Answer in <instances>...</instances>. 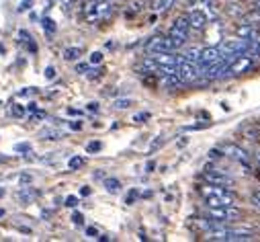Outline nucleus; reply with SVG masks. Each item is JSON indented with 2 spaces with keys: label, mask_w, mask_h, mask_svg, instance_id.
Listing matches in <instances>:
<instances>
[{
  "label": "nucleus",
  "mask_w": 260,
  "mask_h": 242,
  "mask_svg": "<svg viewBox=\"0 0 260 242\" xmlns=\"http://www.w3.org/2000/svg\"><path fill=\"white\" fill-rule=\"evenodd\" d=\"M174 43L168 35H156L146 43V51L148 53H162V51H174Z\"/></svg>",
  "instance_id": "6"
},
{
  "label": "nucleus",
  "mask_w": 260,
  "mask_h": 242,
  "mask_svg": "<svg viewBox=\"0 0 260 242\" xmlns=\"http://www.w3.org/2000/svg\"><path fill=\"white\" fill-rule=\"evenodd\" d=\"M152 59L156 62L158 70H164V68H176L182 57L172 51H162V53H152Z\"/></svg>",
  "instance_id": "8"
},
{
  "label": "nucleus",
  "mask_w": 260,
  "mask_h": 242,
  "mask_svg": "<svg viewBox=\"0 0 260 242\" xmlns=\"http://www.w3.org/2000/svg\"><path fill=\"white\" fill-rule=\"evenodd\" d=\"M207 218H211L213 222H219V224H230V222L240 220L242 211L234 203H230V205H215V207H209Z\"/></svg>",
  "instance_id": "2"
},
{
  "label": "nucleus",
  "mask_w": 260,
  "mask_h": 242,
  "mask_svg": "<svg viewBox=\"0 0 260 242\" xmlns=\"http://www.w3.org/2000/svg\"><path fill=\"white\" fill-rule=\"evenodd\" d=\"M5 216V209H0V218H3Z\"/></svg>",
  "instance_id": "46"
},
{
  "label": "nucleus",
  "mask_w": 260,
  "mask_h": 242,
  "mask_svg": "<svg viewBox=\"0 0 260 242\" xmlns=\"http://www.w3.org/2000/svg\"><path fill=\"white\" fill-rule=\"evenodd\" d=\"M31 180H33V176H31V174H27V172H25V174H21V185H29Z\"/></svg>",
  "instance_id": "38"
},
{
  "label": "nucleus",
  "mask_w": 260,
  "mask_h": 242,
  "mask_svg": "<svg viewBox=\"0 0 260 242\" xmlns=\"http://www.w3.org/2000/svg\"><path fill=\"white\" fill-rule=\"evenodd\" d=\"M146 119H150V113H138L134 115V124H144Z\"/></svg>",
  "instance_id": "30"
},
{
  "label": "nucleus",
  "mask_w": 260,
  "mask_h": 242,
  "mask_svg": "<svg viewBox=\"0 0 260 242\" xmlns=\"http://www.w3.org/2000/svg\"><path fill=\"white\" fill-rule=\"evenodd\" d=\"M203 178L207 180V183H211V185H221V187H230L232 185V178L223 170H211L209 166H205Z\"/></svg>",
  "instance_id": "11"
},
{
  "label": "nucleus",
  "mask_w": 260,
  "mask_h": 242,
  "mask_svg": "<svg viewBox=\"0 0 260 242\" xmlns=\"http://www.w3.org/2000/svg\"><path fill=\"white\" fill-rule=\"evenodd\" d=\"M105 187H107L109 193H117V191H121L119 178H105Z\"/></svg>",
  "instance_id": "19"
},
{
  "label": "nucleus",
  "mask_w": 260,
  "mask_h": 242,
  "mask_svg": "<svg viewBox=\"0 0 260 242\" xmlns=\"http://www.w3.org/2000/svg\"><path fill=\"white\" fill-rule=\"evenodd\" d=\"M225 53L221 51V47H215V45H211V47H201V55H199V66L203 68V66H209V64H213V62H217V59H221Z\"/></svg>",
  "instance_id": "10"
},
{
  "label": "nucleus",
  "mask_w": 260,
  "mask_h": 242,
  "mask_svg": "<svg viewBox=\"0 0 260 242\" xmlns=\"http://www.w3.org/2000/svg\"><path fill=\"white\" fill-rule=\"evenodd\" d=\"M80 55H82L80 47H66V49H63V59H68V62H76Z\"/></svg>",
  "instance_id": "16"
},
{
  "label": "nucleus",
  "mask_w": 260,
  "mask_h": 242,
  "mask_svg": "<svg viewBox=\"0 0 260 242\" xmlns=\"http://www.w3.org/2000/svg\"><path fill=\"white\" fill-rule=\"evenodd\" d=\"M162 144H164V140H162V138H158V140H156V142H154V144L150 146V154H152V152H156V150H158V148H160Z\"/></svg>",
  "instance_id": "37"
},
{
  "label": "nucleus",
  "mask_w": 260,
  "mask_h": 242,
  "mask_svg": "<svg viewBox=\"0 0 260 242\" xmlns=\"http://www.w3.org/2000/svg\"><path fill=\"white\" fill-rule=\"evenodd\" d=\"M256 13L260 15V0H256Z\"/></svg>",
  "instance_id": "45"
},
{
  "label": "nucleus",
  "mask_w": 260,
  "mask_h": 242,
  "mask_svg": "<svg viewBox=\"0 0 260 242\" xmlns=\"http://www.w3.org/2000/svg\"><path fill=\"white\" fill-rule=\"evenodd\" d=\"M174 3H176V0H152V9L156 13H162V11H168Z\"/></svg>",
  "instance_id": "17"
},
{
  "label": "nucleus",
  "mask_w": 260,
  "mask_h": 242,
  "mask_svg": "<svg viewBox=\"0 0 260 242\" xmlns=\"http://www.w3.org/2000/svg\"><path fill=\"white\" fill-rule=\"evenodd\" d=\"M37 193L35 191H31V189H27L25 185H23V191H21V199H33Z\"/></svg>",
  "instance_id": "29"
},
{
  "label": "nucleus",
  "mask_w": 260,
  "mask_h": 242,
  "mask_svg": "<svg viewBox=\"0 0 260 242\" xmlns=\"http://www.w3.org/2000/svg\"><path fill=\"white\" fill-rule=\"evenodd\" d=\"M86 70H88V66H86V64H78V66H76V72H80V74H84Z\"/></svg>",
  "instance_id": "41"
},
{
  "label": "nucleus",
  "mask_w": 260,
  "mask_h": 242,
  "mask_svg": "<svg viewBox=\"0 0 260 242\" xmlns=\"http://www.w3.org/2000/svg\"><path fill=\"white\" fill-rule=\"evenodd\" d=\"M132 105H134L132 99H117V101L113 103L115 109H127V107H132Z\"/></svg>",
  "instance_id": "23"
},
{
  "label": "nucleus",
  "mask_w": 260,
  "mask_h": 242,
  "mask_svg": "<svg viewBox=\"0 0 260 242\" xmlns=\"http://www.w3.org/2000/svg\"><path fill=\"white\" fill-rule=\"evenodd\" d=\"M25 3H33V0H25Z\"/></svg>",
  "instance_id": "47"
},
{
  "label": "nucleus",
  "mask_w": 260,
  "mask_h": 242,
  "mask_svg": "<svg viewBox=\"0 0 260 242\" xmlns=\"http://www.w3.org/2000/svg\"><path fill=\"white\" fill-rule=\"evenodd\" d=\"M154 168H156V164H154V162H148V172H152Z\"/></svg>",
  "instance_id": "44"
},
{
  "label": "nucleus",
  "mask_w": 260,
  "mask_h": 242,
  "mask_svg": "<svg viewBox=\"0 0 260 242\" xmlns=\"http://www.w3.org/2000/svg\"><path fill=\"white\" fill-rule=\"evenodd\" d=\"M199 55H201V47H188L182 53V59H188V62H199Z\"/></svg>",
  "instance_id": "18"
},
{
  "label": "nucleus",
  "mask_w": 260,
  "mask_h": 242,
  "mask_svg": "<svg viewBox=\"0 0 260 242\" xmlns=\"http://www.w3.org/2000/svg\"><path fill=\"white\" fill-rule=\"evenodd\" d=\"M199 193L203 195L207 207L230 205V203H234V193H232L228 187H221V185H211V183H207L205 187L199 189Z\"/></svg>",
  "instance_id": "1"
},
{
  "label": "nucleus",
  "mask_w": 260,
  "mask_h": 242,
  "mask_svg": "<svg viewBox=\"0 0 260 242\" xmlns=\"http://www.w3.org/2000/svg\"><path fill=\"white\" fill-rule=\"evenodd\" d=\"M188 25H190V29H205L207 27V23H209V15H207V11L201 7V9H194V11H190L188 15Z\"/></svg>",
  "instance_id": "12"
},
{
  "label": "nucleus",
  "mask_w": 260,
  "mask_h": 242,
  "mask_svg": "<svg viewBox=\"0 0 260 242\" xmlns=\"http://www.w3.org/2000/svg\"><path fill=\"white\" fill-rule=\"evenodd\" d=\"M15 150H17V152H29V150H31V146H29V144H17V146H15Z\"/></svg>",
  "instance_id": "39"
},
{
  "label": "nucleus",
  "mask_w": 260,
  "mask_h": 242,
  "mask_svg": "<svg viewBox=\"0 0 260 242\" xmlns=\"http://www.w3.org/2000/svg\"><path fill=\"white\" fill-rule=\"evenodd\" d=\"M45 78H47V80L55 78V68H53V66H47V68H45Z\"/></svg>",
  "instance_id": "34"
},
{
  "label": "nucleus",
  "mask_w": 260,
  "mask_h": 242,
  "mask_svg": "<svg viewBox=\"0 0 260 242\" xmlns=\"http://www.w3.org/2000/svg\"><path fill=\"white\" fill-rule=\"evenodd\" d=\"M82 164H84V158H82V156H72L70 162H68V168H70V170H78Z\"/></svg>",
  "instance_id": "22"
},
{
  "label": "nucleus",
  "mask_w": 260,
  "mask_h": 242,
  "mask_svg": "<svg viewBox=\"0 0 260 242\" xmlns=\"http://www.w3.org/2000/svg\"><path fill=\"white\" fill-rule=\"evenodd\" d=\"M31 113H33V115H31L33 121H37V119H45V111H37V109H35V111H31Z\"/></svg>",
  "instance_id": "35"
},
{
  "label": "nucleus",
  "mask_w": 260,
  "mask_h": 242,
  "mask_svg": "<svg viewBox=\"0 0 260 242\" xmlns=\"http://www.w3.org/2000/svg\"><path fill=\"white\" fill-rule=\"evenodd\" d=\"M188 29H190V25H188V17H186V15L176 17L174 23L170 25V29H168V37L172 39V43H174L176 49H178L180 45H184V41L188 39Z\"/></svg>",
  "instance_id": "3"
},
{
  "label": "nucleus",
  "mask_w": 260,
  "mask_h": 242,
  "mask_svg": "<svg viewBox=\"0 0 260 242\" xmlns=\"http://www.w3.org/2000/svg\"><path fill=\"white\" fill-rule=\"evenodd\" d=\"M138 197H140V193H138L136 189H132V191H129V195L125 197V203H127V205H132V203H134Z\"/></svg>",
  "instance_id": "27"
},
{
  "label": "nucleus",
  "mask_w": 260,
  "mask_h": 242,
  "mask_svg": "<svg viewBox=\"0 0 260 242\" xmlns=\"http://www.w3.org/2000/svg\"><path fill=\"white\" fill-rule=\"evenodd\" d=\"M223 156H225V154H223V150H221L219 146L209 150V158H211V160H215V158H223Z\"/></svg>",
  "instance_id": "25"
},
{
  "label": "nucleus",
  "mask_w": 260,
  "mask_h": 242,
  "mask_svg": "<svg viewBox=\"0 0 260 242\" xmlns=\"http://www.w3.org/2000/svg\"><path fill=\"white\" fill-rule=\"evenodd\" d=\"M252 205L260 209V189H256V191L252 193Z\"/></svg>",
  "instance_id": "31"
},
{
  "label": "nucleus",
  "mask_w": 260,
  "mask_h": 242,
  "mask_svg": "<svg viewBox=\"0 0 260 242\" xmlns=\"http://www.w3.org/2000/svg\"><path fill=\"white\" fill-rule=\"evenodd\" d=\"M86 236H90V238H99V230H96L94 226H88V228H86Z\"/></svg>",
  "instance_id": "36"
},
{
  "label": "nucleus",
  "mask_w": 260,
  "mask_h": 242,
  "mask_svg": "<svg viewBox=\"0 0 260 242\" xmlns=\"http://www.w3.org/2000/svg\"><path fill=\"white\" fill-rule=\"evenodd\" d=\"M88 111H99V103H88Z\"/></svg>",
  "instance_id": "42"
},
{
  "label": "nucleus",
  "mask_w": 260,
  "mask_h": 242,
  "mask_svg": "<svg viewBox=\"0 0 260 242\" xmlns=\"http://www.w3.org/2000/svg\"><path fill=\"white\" fill-rule=\"evenodd\" d=\"M41 25H43V31H45L47 35H53V33H55V29H57L55 21H53V19H49V17H45V19L41 21Z\"/></svg>",
  "instance_id": "20"
},
{
  "label": "nucleus",
  "mask_w": 260,
  "mask_h": 242,
  "mask_svg": "<svg viewBox=\"0 0 260 242\" xmlns=\"http://www.w3.org/2000/svg\"><path fill=\"white\" fill-rule=\"evenodd\" d=\"M70 128L72 130H82V124H80V121H70Z\"/></svg>",
  "instance_id": "40"
},
{
  "label": "nucleus",
  "mask_w": 260,
  "mask_h": 242,
  "mask_svg": "<svg viewBox=\"0 0 260 242\" xmlns=\"http://www.w3.org/2000/svg\"><path fill=\"white\" fill-rule=\"evenodd\" d=\"M158 72H162V86H166V88H176V86L184 84L180 74L176 72V68H164V70H158Z\"/></svg>",
  "instance_id": "13"
},
{
  "label": "nucleus",
  "mask_w": 260,
  "mask_h": 242,
  "mask_svg": "<svg viewBox=\"0 0 260 242\" xmlns=\"http://www.w3.org/2000/svg\"><path fill=\"white\" fill-rule=\"evenodd\" d=\"M101 62H103V53H101V51H92V53H90V64L96 66V64H101Z\"/></svg>",
  "instance_id": "28"
},
{
  "label": "nucleus",
  "mask_w": 260,
  "mask_h": 242,
  "mask_svg": "<svg viewBox=\"0 0 260 242\" xmlns=\"http://www.w3.org/2000/svg\"><path fill=\"white\" fill-rule=\"evenodd\" d=\"M19 37H21V41H23V45H25V47H27V49H29L31 53H37V43L33 41V37H31V35H29V33L25 31V29H23V31L19 33Z\"/></svg>",
  "instance_id": "15"
},
{
  "label": "nucleus",
  "mask_w": 260,
  "mask_h": 242,
  "mask_svg": "<svg viewBox=\"0 0 260 242\" xmlns=\"http://www.w3.org/2000/svg\"><path fill=\"white\" fill-rule=\"evenodd\" d=\"M252 66H254L252 55L242 53V55L234 57L232 62H230V66H228V72H225V74H244V72H250V70H252Z\"/></svg>",
  "instance_id": "7"
},
{
  "label": "nucleus",
  "mask_w": 260,
  "mask_h": 242,
  "mask_svg": "<svg viewBox=\"0 0 260 242\" xmlns=\"http://www.w3.org/2000/svg\"><path fill=\"white\" fill-rule=\"evenodd\" d=\"M0 197H3V189H0Z\"/></svg>",
  "instance_id": "48"
},
{
  "label": "nucleus",
  "mask_w": 260,
  "mask_h": 242,
  "mask_svg": "<svg viewBox=\"0 0 260 242\" xmlns=\"http://www.w3.org/2000/svg\"><path fill=\"white\" fill-rule=\"evenodd\" d=\"M72 222H74V224H78V226H82V224H84V216H82L80 211H76V214L72 216Z\"/></svg>",
  "instance_id": "33"
},
{
  "label": "nucleus",
  "mask_w": 260,
  "mask_h": 242,
  "mask_svg": "<svg viewBox=\"0 0 260 242\" xmlns=\"http://www.w3.org/2000/svg\"><path fill=\"white\" fill-rule=\"evenodd\" d=\"M66 205H68V207H76V205H78V197H76V195H68V197H66Z\"/></svg>",
  "instance_id": "32"
},
{
  "label": "nucleus",
  "mask_w": 260,
  "mask_h": 242,
  "mask_svg": "<svg viewBox=\"0 0 260 242\" xmlns=\"http://www.w3.org/2000/svg\"><path fill=\"white\" fill-rule=\"evenodd\" d=\"M0 105H3V103H0Z\"/></svg>",
  "instance_id": "49"
},
{
  "label": "nucleus",
  "mask_w": 260,
  "mask_h": 242,
  "mask_svg": "<svg viewBox=\"0 0 260 242\" xmlns=\"http://www.w3.org/2000/svg\"><path fill=\"white\" fill-rule=\"evenodd\" d=\"M41 138H43V140H59L61 134H59L57 130H43V132H41Z\"/></svg>",
  "instance_id": "21"
},
{
  "label": "nucleus",
  "mask_w": 260,
  "mask_h": 242,
  "mask_svg": "<svg viewBox=\"0 0 260 242\" xmlns=\"http://www.w3.org/2000/svg\"><path fill=\"white\" fill-rule=\"evenodd\" d=\"M101 148H103L101 142H88V144H86V152H88V154H94V152H99Z\"/></svg>",
  "instance_id": "24"
},
{
  "label": "nucleus",
  "mask_w": 260,
  "mask_h": 242,
  "mask_svg": "<svg viewBox=\"0 0 260 242\" xmlns=\"http://www.w3.org/2000/svg\"><path fill=\"white\" fill-rule=\"evenodd\" d=\"M234 33H236V37H240V39H248V41H250V39H252V37H254L258 31H256V29H254L250 23H244V25H238Z\"/></svg>",
  "instance_id": "14"
},
{
  "label": "nucleus",
  "mask_w": 260,
  "mask_h": 242,
  "mask_svg": "<svg viewBox=\"0 0 260 242\" xmlns=\"http://www.w3.org/2000/svg\"><path fill=\"white\" fill-rule=\"evenodd\" d=\"M11 113H13L15 117H19V119L25 117V109H23L21 105H13V107H11Z\"/></svg>",
  "instance_id": "26"
},
{
  "label": "nucleus",
  "mask_w": 260,
  "mask_h": 242,
  "mask_svg": "<svg viewBox=\"0 0 260 242\" xmlns=\"http://www.w3.org/2000/svg\"><path fill=\"white\" fill-rule=\"evenodd\" d=\"M176 72L180 74L182 82H194L201 76V68L197 62H188V59H180V64L176 66Z\"/></svg>",
  "instance_id": "5"
},
{
  "label": "nucleus",
  "mask_w": 260,
  "mask_h": 242,
  "mask_svg": "<svg viewBox=\"0 0 260 242\" xmlns=\"http://www.w3.org/2000/svg\"><path fill=\"white\" fill-rule=\"evenodd\" d=\"M80 195L88 197V195H90V187H82V189H80Z\"/></svg>",
  "instance_id": "43"
},
{
  "label": "nucleus",
  "mask_w": 260,
  "mask_h": 242,
  "mask_svg": "<svg viewBox=\"0 0 260 242\" xmlns=\"http://www.w3.org/2000/svg\"><path fill=\"white\" fill-rule=\"evenodd\" d=\"M221 150H223V154L225 156H230V158H234V160H238L242 166H250V156H248V152L244 150V148H240L238 144H221L219 146Z\"/></svg>",
  "instance_id": "9"
},
{
  "label": "nucleus",
  "mask_w": 260,
  "mask_h": 242,
  "mask_svg": "<svg viewBox=\"0 0 260 242\" xmlns=\"http://www.w3.org/2000/svg\"><path fill=\"white\" fill-rule=\"evenodd\" d=\"M111 11H113V5L109 3V0H94V3H90L84 9V17H86L88 23H96V21L107 19Z\"/></svg>",
  "instance_id": "4"
}]
</instances>
